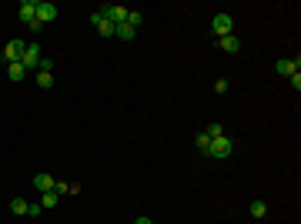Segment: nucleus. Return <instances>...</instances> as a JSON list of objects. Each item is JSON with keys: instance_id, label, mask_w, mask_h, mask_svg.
Listing matches in <instances>:
<instances>
[{"instance_id": "obj_1", "label": "nucleus", "mask_w": 301, "mask_h": 224, "mask_svg": "<svg viewBox=\"0 0 301 224\" xmlns=\"http://www.w3.org/2000/svg\"><path fill=\"white\" fill-rule=\"evenodd\" d=\"M231 151H234V141H231L228 134L214 137L211 144L204 147V154H208V157H214V161H228V157H231Z\"/></svg>"}, {"instance_id": "obj_2", "label": "nucleus", "mask_w": 301, "mask_h": 224, "mask_svg": "<svg viewBox=\"0 0 301 224\" xmlns=\"http://www.w3.org/2000/svg\"><path fill=\"white\" fill-rule=\"evenodd\" d=\"M211 34L221 40V37H231L234 34V17L231 13H214V20H211Z\"/></svg>"}, {"instance_id": "obj_3", "label": "nucleus", "mask_w": 301, "mask_h": 224, "mask_svg": "<svg viewBox=\"0 0 301 224\" xmlns=\"http://www.w3.org/2000/svg\"><path fill=\"white\" fill-rule=\"evenodd\" d=\"M40 57H44V54H40V44H27V47H23V57H20V64H23L27 70H37V64H40Z\"/></svg>"}, {"instance_id": "obj_4", "label": "nucleus", "mask_w": 301, "mask_h": 224, "mask_svg": "<svg viewBox=\"0 0 301 224\" xmlns=\"http://www.w3.org/2000/svg\"><path fill=\"white\" fill-rule=\"evenodd\" d=\"M100 13H104V17L117 27V23L127 20V13H131V10H127V7H121V3H107V7H100Z\"/></svg>"}, {"instance_id": "obj_5", "label": "nucleus", "mask_w": 301, "mask_h": 224, "mask_svg": "<svg viewBox=\"0 0 301 224\" xmlns=\"http://www.w3.org/2000/svg\"><path fill=\"white\" fill-rule=\"evenodd\" d=\"M275 67H278L281 77H291V74H298V70H301V57L298 54H295V57H281Z\"/></svg>"}, {"instance_id": "obj_6", "label": "nucleus", "mask_w": 301, "mask_h": 224, "mask_svg": "<svg viewBox=\"0 0 301 224\" xmlns=\"http://www.w3.org/2000/svg\"><path fill=\"white\" fill-rule=\"evenodd\" d=\"M90 23H94V30H97L100 37H114V23L107 20V17H104V13H90Z\"/></svg>"}, {"instance_id": "obj_7", "label": "nucleus", "mask_w": 301, "mask_h": 224, "mask_svg": "<svg viewBox=\"0 0 301 224\" xmlns=\"http://www.w3.org/2000/svg\"><path fill=\"white\" fill-rule=\"evenodd\" d=\"M23 47H27V40H10V44L3 47V60H7V64H17L23 57Z\"/></svg>"}, {"instance_id": "obj_8", "label": "nucleus", "mask_w": 301, "mask_h": 224, "mask_svg": "<svg viewBox=\"0 0 301 224\" xmlns=\"http://www.w3.org/2000/svg\"><path fill=\"white\" fill-rule=\"evenodd\" d=\"M37 20H40V23L57 20V7L50 3V0H37Z\"/></svg>"}, {"instance_id": "obj_9", "label": "nucleus", "mask_w": 301, "mask_h": 224, "mask_svg": "<svg viewBox=\"0 0 301 224\" xmlns=\"http://www.w3.org/2000/svg\"><path fill=\"white\" fill-rule=\"evenodd\" d=\"M17 17H20L23 23H30L33 17H37V0H23V3H20V13H17Z\"/></svg>"}, {"instance_id": "obj_10", "label": "nucleus", "mask_w": 301, "mask_h": 224, "mask_svg": "<svg viewBox=\"0 0 301 224\" xmlns=\"http://www.w3.org/2000/svg\"><path fill=\"white\" fill-rule=\"evenodd\" d=\"M114 37H121V40H134V37H137V27H131V23L124 20V23L114 27Z\"/></svg>"}, {"instance_id": "obj_11", "label": "nucleus", "mask_w": 301, "mask_h": 224, "mask_svg": "<svg viewBox=\"0 0 301 224\" xmlns=\"http://www.w3.org/2000/svg\"><path fill=\"white\" fill-rule=\"evenodd\" d=\"M218 47H221L224 54H238V50H241V40H238V37H221V40H218Z\"/></svg>"}, {"instance_id": "obj_12", "label": "nucleus", "mask_w": 301, "mask_h": 224, "mask_svg": "<svg viewBox=\"0 0 301 224\" xmlns=\"http://www.w3.org/2000/svg\"><path fill=\"white\" fill-rule=\"evenodd\" d=\"M33 188L40 191V194H44V191H54V178H50V174H33Z\"/></svg>"}, {"instance_id": "obj_13", "label": "nucleus", "mask_w": 301, "mask_h": 224, "mask_svg": "<svg viewBox=\"0 0 301 224\" xmlns=\"http://www.w3.org/2000/svg\"><path fill=\"white\" fill-rule=\"evenodd\" d=\"M7 77H10L13 84H20V80L27 77V67H23L20 60H17V64H10V67H7Z\"/></svg>"}, {"instance_id": "obj_14", "label": "nucleus", "mask_w": 301, "mask_h": 224, "mask_svg": "<svg viewBox=\"0 0 301 224\" xmlns=\"http://www.w3.org/2000/svg\"><path fill=\"white\" fill-rule=\"evenodd\" d=\"M248 214L261 221V218H268V204L265 201H251V204H248Z\"/></svg>"}, {"instance_id": "obj_15", "label": "nucleus", "mask_w": 301, "mask_h": 224, "mask_svg": "<svg viewBox=\"0 0 301 224\" xmlns=\"http://www.w3.org/2000/svg\"><path fill=\"white\" fill-rule=\"evenodd\" d=\"M57 201H60V198H57V191H44V194H40V208H44V211L57 208Z\"/></svg>"}, {"instance_id": "obj_16", "label": "nucleus", "mask_w": 301, "mask_h": 224, "mask_svg": "<svg viewBox=\"0 0 301 224\" xmlns=\"http://www.w3.org/2000/svg\"><path fill=\"white\" fill-rule=\"evenodd\" d=\"M27 208H30V201H27V198H13V201H10V211L13 214H27Z\"/></svg>"}, {"instance_id": "obj_17", "label": "nucleus", "mask_w": 301, "mask_h": 224, "mask_svg": "<svg viewBox=\"0 0 301 224\" xmlns=\"http://www.w3.org/2000/svg\"><path fill=\"white\" fill-rule=\"evenodd\" d=\"M204 134H208V137L214 141V137H221V134H224V127H221L218 121H214V124H208V127H204Z\"/></svg>"}, {"instance_id": "obj_18", "label": "nucleus", "mask_w": 301, "mask_h": 224, "mask_svg": "<svg viewBox=\"0 0 301 224\" xmlns=\"http://www.w3.org/2000/svg\"><path fill=\"white\" fill-rule=\"evenodd\" d=\"M54 84V74H44V70H37V87H50Z\"/></svg>"}, {"instance_id": "obj_19", "label": "nucleus", "mask_w": 301, "mask_h": 224, "mask_svg": "<svg viewBox=\"0 0 301 224\" xmlns=\"http://www.w3.org/2000/svg\"><path fill=\"white\" fill-rule=\"evenodd\" d=\"M127 23H131V27H141V23H144V13H141V10H131V13H127Z\"/></svg>"}, {"instance_id": "obj_20", "label": "nucleus", "mask_w": 301, "mask_h": 224, "mask_svg": "<svg viewBox=\"0 0 301 224\" xmlns=\"http://www.w3.org/2000/svg\"><path fill=\"white\" fill-rule=\"evenodd\" d=\"M37 70H44V74H54V60H50V57H40Z\"/></svg>"}, {"instance_id": "obj_21", "label": "nucleus", "mask_w": 301, "mask_h": 224, "mask_svg": "<svg viewBox=\"0 0 301 224\" xmlns=\"http://www.w3.org/2000/svg\"><path fill=\"white\" fill-rule=\"evenodd\" d=\"M194 144H198V151H201V154H204V147L211 144V137H208V134H204V131H201V134L194 137Z\"/></svg>"}, {"instance_id": "obj_22", "label": "nucleus", "mask_w": 301, "mask_h": 224, "mask_svg": "<svg viewBox=\"0 0 301 224\" xmlns=\"http://www.w3.org/2000/svg\"><path fill=\"white\" fill-rule=\"evenodd\" d=\"M228 87H231V84H228L224 77H218V80H214V90H218V94H228Z\"/></svg>"}, {"instance_id": "obj_23", "label": "nucleus", "mask_w": 301, "mask_h": 224, "mask_svg": "<svg viewBox=\"0 0 301 224\" xmlns=\"http://www.w3.org/2000/svg\"><path fill=\"white\" fill-rule=\"evenodd\" d=\"M54 191L57 194H70V184L67 181H54Z\"/></svg>"}, {"instance_id": "obj_24", "label": "nucleus", "mask_w": 301, "mask_h": 224, "mask_svg": "<svg viewBox=\"0 0 301 224\" xmlns=\"http://www.w3.org/2000/svg\"><path fill=\"white\" fill-rule=\"evenodd\" d=\"M288 84H291V90H301V70H298V74H291Z\"/></svg>"}, {"instance_id": "obj_25", "label": "nucleus", "mask_w": 301, "mask_h": 224, "mask_svg": "<svg viewBox=\"0 0 301 224\" xmlns=\"http://www.w3.org/2000/svg\"><path fill=\"white\" fill-rule=\"evenodd\" d=\"M27 27H30V30H33V34H40V30H44V23H40V20H37V17H33V20H30V23H27Z\"/></svg>"}, {"instance_id": "obj_26", "label": "nucleus", "mask_w": 301, "mask_h": 224, "mask_svg": "<svg viewBox=\"0 0 301 224\" xmlns=\"http://www.w3.org/2000/svg\"><path fill=\"white\" fill-rule=\"evenodd\" d=\"M40 211H44V208H40V201H37V204H30V208H27V214H30V218H37V214H40Z\"/></svg>"}, {"instance_id": "obj_27", "label": "nucleus", "mask_w": 301, "mask_h": 224, "mask_svg": "<svg viewBox=\"0 0 301 224\" xmlns=\"http://www.w3.org/2000/svg\"><path fill=\"white\" fill-rule=\"evenodd\" d=\"M134 224H154V221H151L147 214H141V218H137V221H134Z\"/></svg>"}]
</instances>
